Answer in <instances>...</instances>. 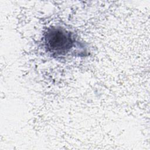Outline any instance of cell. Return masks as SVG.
I'll return each instance as SVG.
<instances>
[{
  "label": "cell",
  "instance_id": "1",
  "mask_svg": "<svg viewBox=\"0 0 150 150\" xmlns=\"http://www.w3.org/2000/svg\"><path fill=\"white\" fill-rule=\"evenodd\" d=\"M47 49L53 54H62L68 52L73 41L69 32L60 28L49 29L45 36Z\"/></svg>",
  "mask_w": 150,
  "mask_h": 150
}]
</instances>
